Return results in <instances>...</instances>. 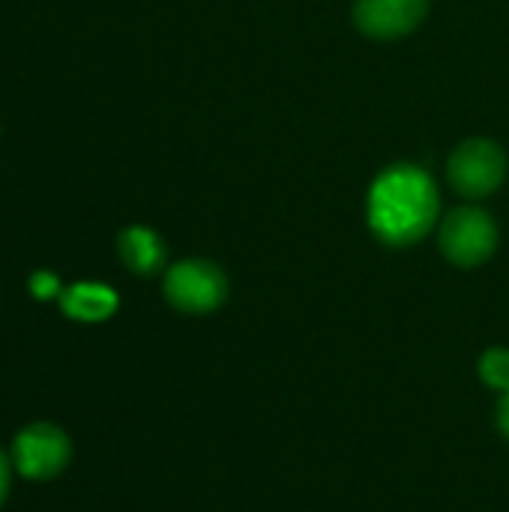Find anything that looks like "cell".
<instances>
[{
	"label": "cell",
	"instance_id": "obj_1",
	"mask_svg": "<svg viewBox=\"0 0 509 512\" xmlns=\"http://www.w3.org/2000/svg\"><path fill=\"white\" fill-rule=\"evenodd\" d=\"M438 216V192L426 171L396 165L369 192V225L390 246L423 240Z\"/></svg>",
	"mask_w": 509,
	"mask_h": 512
},
{
	"label": "cell",
	"instance_id": "obj_2",
	"mask_svg": "<svg viewBox=\"0 0 509 512\" xmlns=\"http://www.w3.org/2000/svg\"><path fill=\"white\" fill-rule=\"evenodd\" d=\"M165 300L186 315H207L228 297V279L213 261L189 258L165 273Z\"/></svg>",
	"mask_w": 509,
	"mask_h": 512
},
{
	"label": "cell",
	"instance_id": "obj_3",
	"mask_svg": "<svg viewBox=\"0 0 509 512\" xmlns=\"http://www.w3.org/2000/svg\"><path fill=\"white\" fill-rule=\"evenodd\" d=\"M72 459L69 435L54 423H30L12 441V465L24 480H54Z\"/></svg>",
	"mask_w": 509,
	"mask_h": 512
},
{
	"label": "cell",
	"instance_id": "obj_4",
	"mask_svg": "<svg viewBox=\"0 0 509 512\" xmlns=\"http://www.w3.org/2000/svg\"><path fill=\"white\" fill-rule=\"evenodd\" d=\"M447 177L453 189L465 198H486L492 195L507 177V156L489 138H471L459 144L447 162Z\"/></svg>",
	"mask_w": 509,
	"mask_h": 512
},
{
	"label": "cell",
	"instance_id": "obj_5",
	"mask_svg": "<svg viewBox=\"0 0 509 512\" xmlns=\"http://www.w3.org/2000/svg\"><path fill=\"white\" fill-rule=\"evenodd\" d=\"M438 240H441V252L453 264L477 267L492 258V252L498 246V228L489 213H483L477 207H462V210H453L441 222Z\"/></svg>",
	"mask_w": 509,
	"mask_h": 512
},
{
	"label": "cell",
	"instance_id": "obj_6",
	"mask_svg": "<svg viewBox=\"0 0 509 512\" xmlns=\"http://www.w3.org/2000/svg\"><path fill=\"white\" fill-rule=\"evenodd\" d=\"M429 0H357L354 21L372 39H399L426 18Z\"/></svg>",
	"mask_w": 509,
	"mask_h": 512
},
{
	"label": "cell",
	"instance_id": "obj_7",
	"mask_svg": "<svg viewBox=\"0 0 509 512\" xmlns=\"http://www.w3.org/2000/svg\"><path fill=\"white\" fill-rule=\"evenodd\" d=\"M60 309L66 318L72 321H84V324H96L105 321L117 312V294L108 285H96V282H78L63 288L60 294Z\"/></svg>",
	"mask_w": 509,
	"mask_h": 512
},
{
	"label": "cell",
	"instance_id": "obj_8",
	"mask_svg": "<svg viewBox=\"0 0 509 512\" xmlns=\"http://www.w3.org/2000/svg\"><path fill=\"white\" fill-rule=\"evenodd\" d=\"M117 252L123 264L138 276H153L165 267V243L156 231L144 225L126 228L117 240Z\"/></svg>",
	"mask_w": 509,
	"mask_h": 512
},
{
	"label": "cell",
	"instance_id": "obj_9",
	"mask_svg": "<svg viewBox=\"0 0 509 512\" xmlns=\"http://www.w3.org/2000/svg\"><path fill=\"white\" fill-rule=\"evenodd\" d=\"M480 378L498 390V393H507L509 390V351L507 348H489L483 357H480Z\"/></svg>",
	"mask_w": 509,
	"mask_h": 512
},
{
	"label": "cell",
	"instance_id": "obj_10",
	"mask_svg": "<svg viewBox=\"0 0 509 512\" xmlns=\"http://www.w3.org/2000/svg\"><path fill=\"white\" fill-rule=\"evenodd\" d=\"M30 294H33L36 300H54V297L63 294V285H60V279H57L54 273L39 270V273L30 276Z\"/></svg>",
	"mask_w": 509,
	"mask_h": 512
},
{
	"label": "cell",
	"instance_id": "obj_11",
	"mask_svg": "<svg viewBox=\"0 0 509 512\" xmlns=\"http://www.w3.org/2000/svg\"><path fill=\"white\" fill-rule=\"evenodd\" d=\"M12 459L0 450V507H3V501H6V495H9V483H12Z\"/></svg>",
	"mask_w": 509,
	"mask_h": 512
},
{
	"label": "cell",
	"instance_id": "obj_12",
	"mask_svg": "<svg viewBox=\"0 0 509 512\" xmlns=\"http://www.w3.org/2000/svg\"><path fill=\"white\" fill-rule=\"evenodd\" d=\"M498 429H501V435L509 441V390L501 393V402H498Z\"/></svg>",
	"mask_w": 509,
	"mask_h": 512
}]
</instances>
